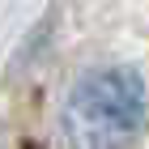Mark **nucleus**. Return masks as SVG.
Listing matches in <instances>:
<instances>
[{"mask_svg":"<svg viewBox=\"0 0 149 149\" xmlns=\"http://www.w3.org/2000/svg\"><path fill=\"white\" fill-rule=\"evenodd\" d=\"M149 124L145 77L128 64L90 68L64 102V132L77 145H119L141 136Z\"/></svg>","mask_w":149,"mask_h":149,"instance_id":"obj_1","label":"nucleus"}]
</instances>
